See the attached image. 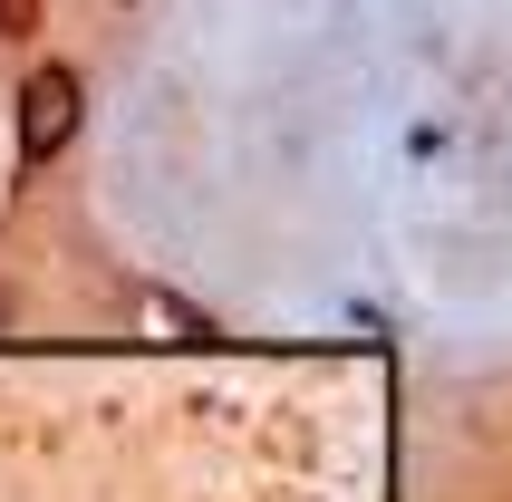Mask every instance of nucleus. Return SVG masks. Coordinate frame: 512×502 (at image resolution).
Wrapping results in <instances>:
<instances>
[{
    "instance_id": "nucleus-1",
    "label": "nucleus",
    "mask_w": 512,
    "mask_h": 502,
    "mask_svg": "<svg viewBox=\"0 0 512 502\" xmlns=\"http://www.w3.org/2000/svg\"><path fill=\"white\" fill-rule=\"evenodd\" d=\"M78 116H87L78 68H39V78L20 87V116H10V136H20V165H58V155H68V136H78Z\"/></svg>"
},
{
    "instance_id": "nucleus-2",
    "label": "nucleus",
    "mask_w": 512,
    "mask_h": 502,
    "mask_svg": "<svg viewBox=\"0 0 512 502\" xmlns=\"http://www.w3.org/2000/svg\"><path fill=\"white\" fill-rule=\"evenodd\" d=\"M20 29H39V0H0V39H20Z\"/></svg>"
}]
</instances>
